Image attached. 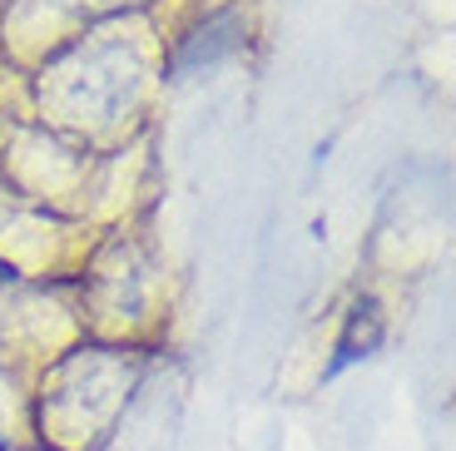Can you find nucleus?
I'll return each mask as SVG.
<instances>
[{
  "label": "nucleus",
  "mask_w": 456,
  "mask_h": 451,
  "mask_svg": "<svg viewBox=\"0 0 456 451\" xmlns=\"http://www.w3.org/2000/svg\"><path fill=\"white\" fill-rule=\"evenodd\" d=\"M377 342H382V313H377L372 298H362V303L347 313V332L338 338V352H332V362H328V373H322V377H338L347 362L367 357Z\"/></svg>",
  "instance_id": "nucleus-1"
}]
</instances>
